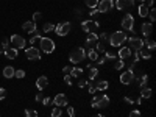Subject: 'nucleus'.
Listing matches in <instances>:
<instances>
[{
	"mask_svg": "<svg viewBox=\"0 0 156 117\" xmlns=\"http://www.w3.org/2000/svg\"><path fill=\"white\" fill-rule=\"evenodd\" d=\"M14 77L19 78V80H22V78L25 77V72L22 70V69H19V70H14Z\"/></svg>",
	"mask_w": 156,
	"mask_h": 117,
	"instance_id": "obj_35",
	"label": "nucleus"
},
{
	"mask_svg": "<svg viewBox=\"0 0 156 117\" xmlns=\"http://www.w3.org/2000/svg\"><path fill=\"white\" fill-rule=\"evenodd\" d=\"M117 56H119L120 59H128V58L131 56V49H130V47H120Z\"/></svg>",
	"mask_w": 156,
	"mask_h": 117,
	"instance_id": "obj_17",
	"label": "nucleus"
},
{
	"mask_svg": "<svg viewBox=\"0 0 156 117\" xmlns=\"http://www.w3.org/2000/svg\"><path fill=\"white\" fill-rule=\"evenodd\" d=\"M47 86H49V80H47L45 75H41V77L36 80V87L39 89V91H44Z\"/></svg>",
	"mask_w": 156,
	"mask_h": 117,
	"instance_id": "obj_16",
	"label": "nucleus"
},
{
	"mask_svg": "<svg viewBox=\"0 0 156 117\" xmlns=\"http://www.w3.org/2000/svg\"><path fill=\"white\" fill-rule=\"evenodd\" d=\"M112 6H114L112 0H100L97 5V10H98V13H108L109 10H112Z\"/></svg>",
	"mask_w": 156,
	"mask_h": 117,
	"instance_id": "obj_10",
	"label": "nucleus"
},
{
	"mask_svg": "<svg viewBox=\"0 0 156 117\" xmlns=\"http://www.w3.org/2000/svg\"><path fill=\"white\" fill-rule=\"evenodd\" d=\"M70 70H72V67H70V66H66V67L63 69V72H64L66 75H67V73H70Z\"/></svg>",
	"mask_w": 156,
	"mask_h": 117,
	"instance_id": "obj_49",
	"label": "nucleus"
},
{
	"mask_svg": "<svg viewBox=\"0 0 156 117\" xmlns=\"http://www.w3.org/2000/svg\"><path fill=\"white\" fill-rule=\"evenodd\" d=\"M3 77L5 78H13V77H14V69H13L11 66H6L3 69Z\"/></svg>",
	"mask_w": 156,
	"mask_h": 117,
	"instance_id": "obj_23",
	"label": "nucleus"
},
{
	"mask_svg": "<svg viewBox=\"0 0 156 117\" xmlns=\"http://www.w3.org/2000/svg\"><path fill=\"white\" fill-rule=\"evenodd\" d=\"M94 117H105V116H101V114H97V116H94Z\"/></svg>",
	"mask_w": 156,
	"mask_h": 117,
	"instance_id": "obj_58",
	"label": "nucleus"
},
{
	"mask_svg": "<svg viewBox=\"0 0 156 117\" xmlns=\"http://www.w3.org/2000/svg\"><path fill=\"white\" fill-rule=\"evenodd\" d=\"M95 91H97V89H95V86H94V84H91V86H89V92H91V94H95Z\"/></svg>",
	"mask_w": 156,
	"mask_h": 117,
	"instance_id": "obj_53",
	"label": "nucleus"
},
{
	"mask_svg": "<svg viewBox=\"0 0 156 117\" xmlns=\"http://www.w3.org/2000/svg\"><path fill=\"white\" fill-rule=\"evenodd\" d=\"M61 114H63V111H61L59 106H55L52 111V117H61Z\"/></svg>",
	"mask_w": 156,
	"mask_h": 117,
	"instance_id": "obj_33",
	"label": "nucleus"
},
{
	"mask_svg": "<svg viewBox=\"0 0 156 117\" xmlns=\"http://www.w3.org/2000/svg\"><path fill=\"white\" fill-rule=\"evenodd\" d=\"M98 39H101V41H108V39H109V36H108V33H101L100 36H98Z\"/></svg>",
	"mask_w": 156,
	"mask_h": 117,
	"instance_id": "obj_46",
	"label": "nucleus"
},
{
	"mask_svg": "<svg viewBox=\"0 0 156 117\" xmlns=\"http://www.w3.org/2000/svg\"><path fill=\"white\" fill-rule=\"evenodd\" d=\"M89 83H87V81H84V80H80L78 81V87H84V86H87Z\"/></svg>",
	"mask_w": 156,
	"mask_h": 117,
	"instance_id": "obj_47",
	"label": "nucleus"
},
{
	"mask_svg": "<svg viewBox=\"0 0 156 117\" xmlns=\"http://www.w3.org/2000/svg\"><path fill=\"white\" fill-rule=\"evenodd\" d=\"M105 58H106V59H116V58H117V55H114V53H109V52H106V53H105Z\"/></svg>",
	"mask_w": 156,
	"mask_h": 117,
	"instance_id": "obj_39",
	"label": "nucleus"
},
{
	"mask_svg": "<svg viewBox=\"0 0 156 117\" xmlns=\"http://www.w3.org/2000/svg\"><path fill=\"white\" fill-rule=\"evenodd\" d=\"M123 67H125V61L123 59H119V61L114 63V69H117V70H122Z\"/></svg>",
	"mask_w": 156,
	"mask_h": 117,
	"instance_id": "obj_32",
	"label": "nucleus"
},
{
	"mask_svg": "<svg viewBox=\"0 0 156 117\" xmlns=\"http://www.w3.org/2000/svg\"><path fill=\"white\" fill-rule=\"evenodd\" d=\"M94 86H95L97 91H106L108 86H109V83H108L106 80H100L98 83H97V84H94Z\"/></svg>",
	"mask_w": 156,
	"mask_h": 117,
	"instance_id": "obj_22",
	"label": "nucleus"
},
{
	"mask_svg": "<svg viewBox=\"0 0 156 117\" xmlns=\"http://www.w3.org/2000/svg\"><path fill=\"white\" fill-rule=\"evenodd\" d=\"M10 42L13 44L14 49H24L25 47V39L20 36V34H13V36L10 38Z\"/></svg>",
	"mask_w": 156,
	"mask_h": 117,
	"instance_id": "obj_9",
	"label": "nucleus"
},
{
	"mask_svg": "<svg viewBox=\"0 0 156 117\" xmlns=\"http://www.w3.org/2000/svg\"><path fill=\"white\" fill-rule=\"evenodd\" d=\"M134 2H139V3H144L145 0H134Z\"/></svg>",
	"mask_w": 156,
	"mask_h": 117,
	"instance_id": "obj_57",
	"label": "nucleus"
},
{
	"mask_svg": "<svg viewBox=\"0 0 156 117\" xmlns=\"http://www.w3.org/2000/svg\"><path fill=\"white\" fill-rule=\"evenodd\" d=\"M70 28H72L70 22H59L55 27V33L58 34V36H66V34H69Z\"/></svg>",
	"mask_w": 156,
	"mask_h": 117,
	"instance_id": "obj_8",
	"label": "nucleus"
},
{
	"mask_svg": "<svg viewBox=\"0 0 156 117\" xmlns=\"http://www.w3.org/2000/svg\"><path fill=\"white\" fill-rule=\"evenodd\" d=\"M134 78H136V73H134V70H131V69H126L125 72H122L120 75V83L122 84H131Z\"/></svg>",
	"mask_w": 156,
	"mask_h": 117,
	"instance_id": "obj_5",
	"label": "nucleus"
},
{
	"mask_svg": "<svg viewBox=\"0 0 156 117\" xmlns=\"http://www.w3.org/2000/svg\"><path fill=\"white\" fill-rule=\"evenodd\" d=\"M153 5H155V0H150V2H148V8H153Z\"/></svg>",
	"mask_w": 156,
	"mask_h": 117,
	"instance_id": "obj_56",
	"label": "nucleus"
},
{
	"mask_svg": "<svg viewBox=\"0 0 156 117\" xmlns=\"http://www.w3.org/2000/svg\"><path fill=\"white\" fill-rule=\"evenodd\" d=\"M148 17H150V22H155L156 20V11L153 8H150V13H148Z\"/></svg>",
	"mask_w": 156,
	"mask_h": 117,
	"instance_id": "obj_37",
	"label": "nucleus"
},
{
	"mask_svg": "<svg viewBox=\"0 0 156 117\" xmlns=\"http://www.w3.org/2000/svg\"><path fill=\"white\" fill-rule=\"evenodd\" d=\"M95 47H97V52H105V44L103 42H97Z\"/></svg>",
	"mask_w": 156,
	"mask_h": 117,
	"instance_id": "obj_40",
	"label": "nucleus"
},
{
	"mask_svg": "<svg viewBox=\"0 0 156 117\" xmlns=\"http://www.w3.org/2000/svg\"><path fill=\"white\" fill-rule=\"evenodd\" d=\"M5 56L10 58V59H16L17 58V49H14V47H8V49L3 50Z\"/></svg>",
	"mask_w": 156,
	"mask_h": 117,
	"instance_id": "obj_20",
	"label": "nucleus"
},
{
	"mask_svg": "<svg viewBox=\"0 0 156 117\" xmlns=\"http://www.w3.org/2000/svg\"><path fill=\"white\" fill-rule=\"evenodd\" d=\"M98 42V36L95 33H89L86 38V47H91V49H94L95 47V44Z\"/></svg>",
	"mask_w": 156,
	"mask_h": 117,
	"instance_id": "obj_15",
	"label": "nucleus"
},
{
	"mask_svg": "<svg viewBox=\"0 0 156 117\" xmlns=\"http://www.w3.org/2000/svg\"><path fill=\"white\" fill-rule=\"evenodd\" d=\"M86 56L89 58L91 61H97V59H98V55H97V50H95V49H91L89 52L86 53Z\"/></svg>",
	"mask_w": 156,
	"mask_h": 117,
	"instance_id": "obj_26",
	"label": "nucleus"
},
{
	"mask_svg": "<svg viewBox=\"0 0 156 117\" xmlns=\"http://www.w3.org/2000/svg\"><path fill=\"white\" fill-rule=\"evenodd\" d=\"M122 28L126 30V31H134V17L131 14H125V17L122 19Z\"/></svg>",
	"mask_w": 156,
	"mask_h": 117,
	"instance_id": "obj_7",
	"label": "nucleus"
},
{
	"mask_svg": "<svg viewBox=\"0 0 156 117\" xmlns=\"http://www.w3.org/2000/svg\"><path fill=\"white\" fill-rule=\"evenodd\" d=\"M41 19H42V14H41V13H35V14H33V22H38Z\"/></svg>",
	"mask_w": 156,
	"mask_h": 117,
	"instance_id": "obj_41",
	"label": "nucleus"
},
{
	"mask_svg": "<svg viewBox=\"0 0 156 117\" xmlns=\"http://www.w3.org/2000/svg\"><path fill=\"white\" fill-rule=\"evenodd\" d=\"M139 58H140L139 52H134V63H138V61H139Z\"/></svg>",
	"mask_w": 156,
	"mask_h": 117,
	"instance_id": "obj_50",
	"label": "nucleus"
},
{
	"mask_svg": "<svg viewBox=\"0 0 156 117\" xmlns=\"http://www.w3.org/2000/svg\"><path fill=\"white\" fill-rule=\"evenodd\" d=\"M145 49H148L150 52H153L156 49V42H155V41H147V47H145Z\"/></svg>",
	"mask_w": 156,
	"mask_h": 117,
	"instance_id": "obj_34",
	"label": "nucleus"
},
{
	"mask_svg": "<svg viewBox=\"0 0 156 117\" xmlns=\"http://www.w3.org/2000/svg\"><path fill=\"white\" fill-rule=\"evenodd\" d=\"M67 114H69L70 117H73V116H75V108H73V106H69V108H67Z\"/></svg>",
	"mask_w": 156,
	"mask_h": 117,
	"instance_id": "obj_42",
	"label": "nucleus"
},
{
	"mask_svg": "<svg viewBox=\"0 0 156 117\" xmlns=\"http://www.w3.org/2000/svg\"><path fill=\"white\" fill-rule=\"evenodd\" d=\"M25 117H38V113L35 109H27L25 111Z\"/></svg>",
	"mask_w": 156,
	"mask_h": 117,
	"instance_id": "obj_36",
	"label": "nucleus"
},
{
	"mask_svg": "<svg viewBox=\"0 0 156 117\" xmlns=\"http://www.w3.org/2000/svg\"><path fill=\"white\" fill-rule=\"evenodd\" d=\"M152 33H153V24L152 22H144L142 24V34H144L145 38H148Z\"/></svg>",
	"mask_w": 156,
	"mask_h": 117,
	"instance_id": "obj_18",
	"label": "nucleus"
},
{
	"mask_svg": "<svg viewBox=\"0 0 156 117\" xmlns=\"http://www.w3.org/2000/svg\"><path fill=\"white\" fill-rule=\"evenodd\" d=\"M123 100H125V103H128V105H133V103H134V100H131L130 97H125Z\"/></svg>",
	"mask_w": 156,
	"mask_h": 117,
	"instance_id": "obj_51",
	"label": "nucleus"
},
{
	"mask_svg": "<svg viewBox=\"0 0 156 117\" xmlns=\"http://www.w3.org/2000/svg\"><path fill=\"white\" fill-rule=\"evenodd\" d=\"M97 63H98L100 66H101V64H105V63H106V58H98V61H97Z\"/></svg>",
	"mask_w": 156,
	"mask_h": 117,
	"instance_id": "obj_55",
	"label": "nucleus"
},
{
	"mask_svg": "<svg viewBox=\"0 0 156 117\" xmlns=\"http://www.w3.org/2000/svg\"><path fill=\"white\" fill-rule=\"evenodd\" d=\"M52 101H53V100H52L50 97H44V98H42V101H41V103H44V105L47 106V105H50Z\"/></svg>",
	"mask_w": 156,
	"mask_h": 117,
	"instance_id": "obj_44",
	"label": "nucleus"
},
{
	"mask_svg": "<svg viewBox=\"0 0 156 117\" xmlns=\"http://www.w3.org/2000/svg\"><path fill=\"white\" fill-rule=\"evenodd\" d=\"M130 117H142V116H140V113L138 111V109H133V111L130 113Z\"/></svg>",
	"mask_w": 156,
	"mask_h": 117,
	"instance_id": "obj_43",
	"label": "nucleus"
},
{
	"mask_svg": "<svg viewBox=\"0 0 156 117\" xmlns=\"http://www.w3.org/2000/svg\"><path fill=\"white\" fill-rule=\"evenodd\" d=\"M2 47H3V50L8 49V47H10V39H3L2 41Z\"/></svg>",
	"mask_w": 156,
	"mask_h": 117,
	"instance_id": "obj_45",
	"label": "nucleus"
},
{
	"mask_svg": "<svg viewBox=\"0 0 156 117\" xmlns=\"http://www.w3.org/2000/svg\"><path fill=\"white\" fill-rule=\"evenodd\" d=\"M0 53H3V47H0Z\"/></svg>",
	"mask_w": 156,
	"mask_h": 117,
	"instance_id": "obj_59",
	"label": "nucleus"
},
{
	"mask_svg": "<svg viewBox=\"0 0 156 117\" xmlns=\"http://www.w3.org/2000/svg\"><path fill=\"white\" fill-rule=\"evenodd\" d=\"M139 55H140L144 59H150V58H152V52L148 50V49H145V47H142V49L139 50Z\"/></svg>",
	"mask_w": 156,
	"mask_h": 117,
	"instance_id": "obj_24",
	"label": "nucleus"
},
{
	"mask_svg": "<svg viewBox=\"0 0 156 117\" xmlns=\"http://www.w3.org/2000/svg\"><path fill=\"white\" fill-rule=\"evenodd\" d=\"M126 39H128V38H126V34H125L123 31H114V33L111 34V38L108 39V41H109V45H112V47H120Z\"/></svg>",
	"mask_w": 156,
	"mask_h": 117,
	"instance_id": "obj_2",
	"label": "nucleus"
},
{
	"mask_svg": "<svg viewBox=\"0 0 156 117\" xmlns=\"http://www.w3.org/2000/svg\"><path fill=\"white\" fill-rule=\"evenodd\" d=\"M98 27H100V24L97 20H83V22H81V28L86 33H95V30Z\"/></svg>",
	"mask_w": 156,
	"mask_h": 117,
	"instance_id": "obj_6",
	"label": "nucleus"
},
{
	"mask_svg": "<svg viewBox=\"0 0 156 117\" xmlns=\"http://www.w3.org/2000/svg\"><path fill=\"white\" fill-rule=\"evenodd\" d=\"M87 70H89V73H87L89 75V80H95L97 78V75H98V69L97 67H89Z\"/></svg>",
	"mask_w": 156,
	"mask_h": 117,
	"instance_id": "obj_27",
	"label": "nucleus"
},
{
	"mask_svg": "<svg viewBox=\"0 0 156 117\" xmlns=\"http://www.w3.org/2000/svg\"><path fill=\"white\" fill-rule=\"evenodd\" d=\"M25 55H27V58L31 59V61H38V59H41V52L36 49V47H28V49L25 50Z\"/></svg>",
	"mask_w": 156,
	"mask_h": 117,
	"instance_id": "obj_11",
	"label": "nucleus"
},
{
	"mask_svg": "<svg viewBox=\"0 0 156 117\" xmlns=\"http://www.w3.org/2000/svg\"><path fill=\"white\" fill-rule=\"evenodd\" d=\"M106 106H109V97H108L106 94L100 95V97H94L92 98V108H100L103 109Z\"/></svg>",
	"mask_w": 156,
	"mask_h": 117,
	"instance_id": "obj_4",
	"label": "nucleus"
},
{
	"mask_svg": "<svg viewBox=\"0 0 156 117\" xmlns=\"http://www.w3.org/2000/svg\"><path fill=\"white\" fill-rule=\"evenodd\" d=\"M5 95H6V91H5V89H2V87H0V101H2V100L5 98Z\"/></svg>",
	"mask_w": 156,
	"mask_h": 117,
	"instance_id": "obj_48",
	"label": "nucleus"
},
{
	"mask_svg": "<svg viewBox=\"0 0 156 117\" xmlns=\"http://www.w3.org/2000/svg\"><path fill=\"white\" fill-rule=\"evenodd\" d=\"M84 58H86V50L83 49V47H77V49L72 50L70 55H69V61H70V63H73V64L81 63Z\"/></svg>",
	"mask_w": 156,
	"mask_h": 117,
	"instance_id": "obj_1",
	"label": "nucleus"
},
{
	"mask_svg": "<svg viewBox=\"0 0 156 117\" xmlns=\"http://www.w3.org/2000/svg\"><path fill=\"white\" fill-rule=\"evenodd\" d=\"M100 0H84V5L87 6V8H97V5H98Z\"/></svg>",
	"mask_w": 156,
	"mask_h": 117,
	"instance_id": "obj_28",
	"label": "nucleus"
},
{
	"mask_svg": "<svg viewBox=\"0 0 156 117\" xmlns=\"http://www.w3.org/2000/svg\"><path fill=\"white\" fill-rule=\"evenodd\" d=\"M148 13H150V8H148L145 3H140V5H139V16H140V17H147Z\"/></svg>",
	"mask_w": 156,
	"mask_h": 117,
	"instance_id": "obj_21",
	"label": "nucleus"
},
{
	"mask_svg": "<svg viewBox=\"0 0 156 117\" xmlns=\"http://www.w3.org/2000/svg\"><path fill=\"white\" fill-rule=\"evenodd\" d=\"M81 73H83V69H80V67H72V70H70V75H72V77H81Z\"/></svg>",
	"mask_w": 156,
	"mask_h": 117,
	"instance_id": "obj_31",
	"label": "nucleus"
},
{
	"mask_svg": "<svg viewBox=\"0 0 156 117\" xmlns=\"http://www.w3.org/2000/svg\"><path fill=\"white\" fill-rule=\"evenodd\" d=\"M114 5H116L117 10H126L130 6H134V0H117Z\"/></svg>",
	"mask_w": 156,
	"mask_h": 117,
	"instance_id": "obj_13",
	"label": "nucleus"
},
{
	"mask_svg": "<svg viewBox=\"0 0 156 117\" xmlns=\"http://www.w3.org/2000/svg\"><path fill=\"white\" fill-rule=\"evenodd\" d=\"M147 83H148V77L144 73L140 77V80H139V86H140V89H144V87H147Z\"/></svg>",
	"mask_w": 156,
	"mask_h": 117,
	"instance_id": "obj_30",
	"label": "nucleus"
},
{
	"mask_svg": "<svg viewBox=\"0 0 156 117\" xmlns=\"http://www.w3.org/2000/svg\"><path fill=\"white\" fill-rule=\"evenodd\" d=\"M128 41H130V47L134 49V52H139L142 47H145V42L142 39H139V38H130Z\"/></svg>",
	"mask_w": 156,
	"mask_h": 117,
	"instance_id": "obj_12",
	"label": "nucleus"
},
{
	"mask_svg": "<svg viewBox=\"0 0 156 117\" xmlns=\"http://www.w3.org/2000/svg\"><path fill=\"white\" fill-rule=\"evenodd\" d=\"M39 45H41V52H44L47 55L55 52V42H53L50 38H41L39 39Z\"/></svg>",
	"mask_w": 156,
	"mask_h": 117,
	"instance_id": "obj_3",
	"label": "nucleus"
},
{
	"mask_svg": "<svg viewBox=\"0 0 156 117\" xmlns=\"http://www.w3.org/2000/svg\"><path fill=\"white\" fill-rule=\"evenodd\" d=\"M98 14H100L98 10H92V11H91V16H92V17H95V16H98Z\"/></svg>",
	"mask_w": 156,
	"mask_h": 117,
	"instance_id": "obj_52",
	"label": "nucleus"
},
{
	"mask_svg": "<svg viewBox=\"0 0 156 117\" xmlns=\"http://www.w3.org/2000/svg\"><path fill=\"white\" fill-rule=\"evenodd\" d=\"M22 28H24V31H27V33H35V31H36V22H33V20L24 22Z\"/></svg>",
	"mask_w": 156,
	"mask_h": 117,
	"instance_id": "obj_19",
	"label": "nucleus"
},
{
	"mask_svg": "<svg viewBox=\"0 0 156 117\" xmlns=\"http://www.w3.org/2000/svg\"><path fill=\"white\" fill-rule=\"evenodd\" d=\"M72 78H73L72 75H70V73H67L66 77H64V83H66L67 86H70V84H72Z\"/></svg>",
	"mask_w": 156,
	"mask_h": 117,
	"instance_id": "obj_38",
	"label": "nucleus"
},
{
	"mask_svg": "<svg viewBox=\"0 0 156 117\" xmlns=\"http://www.w3.org/2000/svg\"><path fill=\"white\" fill-rule=\"evenodd\" d=\"M152 89L150 87H144V89H140V97L142 98H150L152 97Z\"/></svg>",
	"mask_w": 156,
	"mask_h": 117,
	"instance_id": "obj_25",
	"label": "nucleus"
},
{
	"mask_svg": "<svg viewBox=\"0 0 156 117\" xmlns=\"http://www.w3.org/2000/svg\"><path fill=\"white\" fill-rule=\"evenodd\" d=\"M42 30H44L45 33L55 31V25H53V24H50V22H45V24H44V27H42Z\"/></svg>",
	"mask_w": 156,
	"mask_h": 117,
	"instance_id": "obj_29",
	"label": "nucleus"
},
{
	"mask_svg": "<svg viewBox=\"0 0 156 117\" xmlns=\"http://www.w3.org/2000/svg\"><path fill=\"white\" fill-rule=\"evenodd\" d=\"M35 98H36V101H42V98H44V95H42V94H38V95H36V97H35Z\"/></svg>",
	"mask_w": 156,
	"mask_h": 117,
	"instance_id": "obj_54",
	"label": "nucleus"
},
{
	"mask_svg": "<svg viewBox=\"0 0 156 117\" xmlns=\"http://www.w3.org/2000/svg\"><path fill=\"white\" fill-rule=\"evenodd\" d=\"M53 103H55V106H59V108L67 106V97H66V94H58L56 97L53 98Z\"/></svg>",
	"mask_w": 156,
	"mask_h": 117,
	"instance_id": "obj_14",
	"label": "nucleus"
}]
</instances>
